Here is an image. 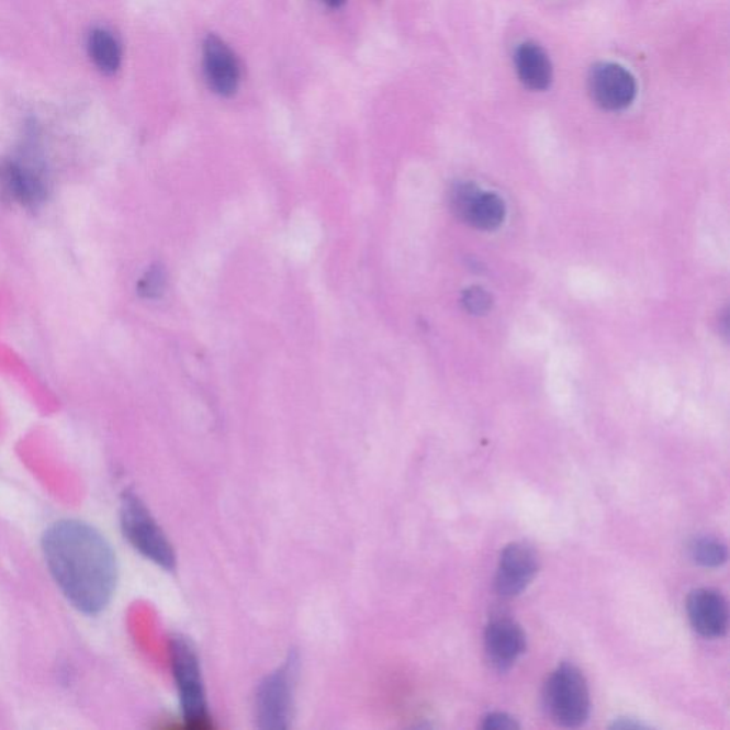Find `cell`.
I'll list each match as a JSON object with an SVG mask.
<instances>
[{
	"instance_id": "6da1fadb",
	"label": "cell",
	"mask_w": 730,
	"mask_h": 730,
	"mask_svg": "<svg viewBox=\"0 0 730 730\" xmlns=\"http://www.w3.org/2000/svg\"><path fill=\"white\" fill-rule=\"evenodd\" d=\"M42 551L71 607L86 615H98L109 607L119 568L116 553L102 532L79 519H61L43 534Z\"/></svg>"
},
{
	"instance_id": "7a4b0ae2",
	"label": "cell",
	"mask_w": 730,
	"mask_h": 730,
	"mask_svg": "<svg viewBox=\"0 0 730 730\" xmlns=\"http://www.w3.org/2000/svg\"><path fill=\"white\" fill-rule=\"evenodd\" d=\"M542 700L548 717L562 728H580L589 718L588 682L571 663H562L548 677Z\"/></svg>"
},
{
	"instance_id": "3957f363",
	"label": "cell",
	"mask_w": 730,
	"mask_h": 730,
	"mask_svg": "<svg viewBox=\"0 0 730 730\" xmlns=\"http://www.w3.org/2000/svg\"><path fill=\"white\" fill-rule=\"evenodd\" d=\"M171 671L178 686L181 714L190 728L210 725L206 688L198 651L189 638L175 634L170 641Z\"/></svg>"
},
{
	"instance_id": "277c9868",
	"label": "cell",
	"mask_w": 730,
	"mask_h": 730,
	"mask_svg": "<svg viewBox=\"0 0 730 730\" xmlns=\"http://www.w3.org/2000/svg\"><path fill=\"white\" fill-rule=\"evenodd\" d=\"M121 527L124 538L142 557L166 571H175L173 546L145 503L135 494L123 495Z\"/></svg>"
},
{
	"instance_id": "5b68a950",
	"label": "cell",
	"mask_w": 730,
	"mask_h": 730,
	"mask_svg": "<svg viewBox=\"0 0 730 730\" xmlns=\"http://www.w3.org/2000/svg\"><path fill=\"white\" fill-rule=\"evenodd\" d=\"M299 660L290 655L284 665L267 675L256 695L257 720L261 729H288Z\"/></svg>"
},
{
	"instance_id": "8992f818",
	"label": "cell",
	"mask_w": 730,
	"mask_h": 730,
	"mask_svg": "<svg viewBox=\"0 0 730 730\" xmlns=\"http://www.w3.org/2000/svg\"><path fill=\"white\" fill-rule=\"evenodd\" d=\"M0 189L9 200L35 209L47 198V184L40 161L25 156L0 161Z\"/></svg>"
},
{
	"instance_id": "52a82bcc",
	"label": "cell",
	"mask_w": 730,
	"mask_h": 730,
	"mask_svg": "<svg viewBox=\"0 0 730 730\" xmlns=\"http://www.w3.org/2000/svg\"><path fill=\"white\" fill-rule=\"evenodd\" d=\"M588 90L594 102L608 112H620L633 103L638 93L637 79L618 64H596L588 75Z\"/></svg>"
},
{
	"instance_id": "ba28073f",
	"label": "cell",
	"mask_w": 730,
	"mask_h": 730,
	"mask_svg": "<svg viewBox=\"0 0 730 730\" xmlns=\"http://www.w3.org/2000/svg\"><path fill=\"white\" fill-rule=\"evenodd\" d=\"M451 207L458 217L479 231H495L505 218L503 199L498 194L483 192L472 183L457 184L452 189Z\"/></svg>"
},
{
	"instance_id": "9c48e42d",
	"label": "cell",
	"mask_w": 730,
	"mask_h": 730,
	"mask_svg": "<svg viewBox=\"0 0 730 730\" xmlns=\"http://www.w3.org/2000/svg\"><path fill=\"white\" fill-rule=\"evenodd\" d=\"M538 571L539 557L534 547L525 542L509 543L501 552L495 588L504 598H514L531 585Z\"/></svg>"
},
{
	"instance_id": "30bf717a",
	"label": "cell",
	"mask_w": 730,
	"mask_h": 730,
	"mask_svg": "<svg viewBox=\"0 0 730 730\" xmlns=\"http://www.w3.org/2000/svg\"><path fill=\"white\" fill-rule=\"evenodd\" d=\"M204 75L210 89L218 97L231 98L240 85V65L226 42L209 35L203 47Z\"/></svg>"
},
{
	"instance_id": "8fae6325",
	"label": "cell",
	"mask_w": 730,
	"mask_h": 730,
	"mask_svg": "<svg viewBox=\"0 0 730 730\" xmlns=\"http://www.w3.org/2000/svg\"><path fill=\"white\" fill-rule=\"evenodd\" d=\"M686 609L692 628L703 637L715 639L728 633V603L719 591L710 588L694 591L689 595Z\"/></svg>"
},
{
	"instance_id": "7c38bea8",
	"label": "cell",
	"mask_w": 730,
	"mask_h": 730,
	"mask_svg": "<svg viewBox=\"0 0 730 730\" xmlns=\"http://www.w3.org/2000/svg\"><path fill=\"white\" fill-rule=\"evenodd\" d=\"M525 649L527 637L515 620L498 618L486 627L485 652L496 670H508L523 655Z\"/></svg>"
},
{
	"instance_id": "4fadbf2b",
	"label": "cell",
	"mask_w": 730,
	"mask_h": 730,
	"mask_svg": "<svg viewBox=\"0 0 730 730\" xmlns=\"http://www.w3.org/2000/svg\"><path fill=\"white\" fill-rule=\"evenodd\" d=\"M515 68L525 88L542 92L550 88L553 69L550 56L534 42H525L515 50Z\"/></svg>"
},
{
	"instance_id": "5bb4252c",
	"label": "cell",
	"mask_w": 730,
	"mask_h": 730,
	"mask_svg": "<svg viewBox=\"0 0 730 730\" xmlns=\"http://www.w3.org/2000/svg\"><path fill=\"white\" fill-rule=\"evenodd\" d=\"M88 49L90 59L103 75H114L121 68V45L106 29H94L90 33Z\"/></svg>"
},
{
	"instance_id": "9a60e30c",
	"label": "cell",
	"mask_w": 730,
	"mask_h": 730,
	"mask_svg": "<svg viewBox=\"0 0 730 730\" xmlns=\"http://www.w3.org/2000/svg\"><path fill=\"white\" fill-rule=\"evenodd\" d=\"M689 555L696 564L706 568H718L728 560V548L717 538H695L689 546Z\"/></svg>"
},
{
	"instance_id": "2e32d148",
	"label": "cell",
	"mask_w": 730,
	"mask_h": 730,
	"mask_svg": "<svg viewBox=\"0 0 730 730\" xmlns=\"http://www.w3.org/2000/svg\"><path fill=\"white\" fill-rule=\"evenodd\" d=\"M166 288V274L164 267L153 266L143 274L137 284L138 294L143 299H157L164 294Z\"/></svg>"
},
{
	"instance_id": "e0dca14e",
	"label": "cell",
	"mask_w": 730,
	"mask_h": 730,
	"mask_svg": "<svg viewBox=\"0 0 730 730\" xmlns=\"http://www.w3.org/2000/svg\"><path fill=\"white\" fill-rule=\"evenodd\" d=\"M464 304L469 312L483 314L491 307V297L483 289L472 288L465 291Z\"/></svg>"
},
{
	"instance_id": "ac0fdd59",
	"label": "cell",
	"mask_w": 730,
	"mask_h": 730,
	"mask_svg": "<svg viewBox=\"0 0 730 730\" xmlns=\"http://www.w3.org/2000/svg\"><path fill=\"white\" fill-rule=\"evenodd\" d=\"M483 728L486 730H513L518 729L519 725L507 714L493 712L484 718Z\"/></svg>"
},
{
	"instance_id": "d6986e66",
	"label": "cell",
	"mask_w": 730,
	"mask_h": 730,
	"mask_svg": "<svg viewBox=\"0 0 730 730\" xmlns=\"http://www.w3.org/2000/svg\"><path fill=\"white\" fill-rule=\"evenodd\" d=\"M614 729H641L645 728L643 725L633 722V720L619 719L618 722L614 723Z\"/></svg>"
},
{
	"instance_id": "ffe728a7",
	"label": "cell",
	"mask_w": 730,
	"mask_h": 730,
	"mask_svg": "<svg viewBox=\"0 0 730 730\" xmlns=\"http://www.w3.org/2000/svg\"><path fill=\"white\" fill-rule=\"evenodd\" d=\"M323 2L330 8H340L346 3V0H323Z\"/></svg>"
}]
</instances>
